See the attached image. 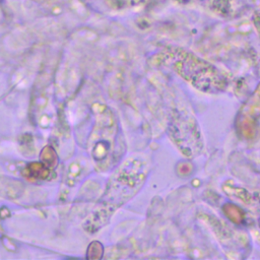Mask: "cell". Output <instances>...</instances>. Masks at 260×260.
Masks as SVG:
<instances>
[{
	"label": "cell",
	"instance_id": "obj_2",
	"mask_svg": "<svg viewBox=\"0 0 260 260\" xmlns=\"http://www.w3.org/2000/svg\"><path fill=\"white\" fill-rule=\"evenodd\" d=\"M29 174L36 179H42L45 180L50 176V169L46 168L41 162H34L28 165L27 168Z\"/></svg>",
	"mask_w": 260,
	"mask_h": 260
},
{
	"label": "cell",
	"instance_id": "obj_1",
	"mask_svg": "<svg viewBox=\"0 0 260 260\" xmlns=\"http://www.w3.org/2000/svg\"><path fill=\"white\" fill-rule=\"evenodd\" d=\"M41 163L48 169L54 170L59 163V158L56 151L51 146H46L42 149L40 154Z\"/></svg>",
	"mask_w": 260,
	"mask_h": 260
},
{
	"label": "cell",
	"instance_id": "obj_3",
	"mask_svg": "<svg viewBox=\"0 0 260 260\" xmlns=\"http://www.w3.org/2000/svg\"><path fill=\"white\" fill-rule=\"evenodd\" d=\"M103 255V246L100 242L94 241L91 243V245L88 248V259H100Z\"/></svg>",
	"mask_w": 260,
	"mask_h": 260
}]
</instances>
